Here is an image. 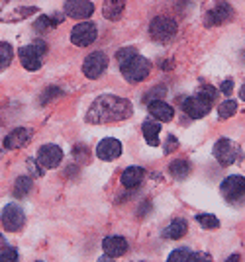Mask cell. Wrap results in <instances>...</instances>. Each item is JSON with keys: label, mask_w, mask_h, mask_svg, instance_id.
<instances>
[{"label": "cell", "mask_w": 245, "mask_h": 262, "mask_svg": "<svg viewBox=\"0 0 245 262\" xmlns=\"http://www.w3.org/2000/svg\"><path fill=\"white\" fill-rule=\"evenodd\" d=\"M135 55H139V53H137V49L130 45V47H122V49H118V51H116V59H118V63L122 65V63L130 61V59H132V57H135Z\"/></svg>", "instance_id": "cell-32"}, {"label": "cell", "mask_w": 245, "mask_h": 262, "mask_svg": "<svg viewBox=\"0 0 245 262\" xmlns=\"http://www.w3.org/2000/svg\"><path fill=\"white\" fill-rule=\"evenodd\" d=\"M232 90H234V80H232V78H226L222 84H220V92H223L226 96H230Z\"/></svg>", "instance_id": "cell-36"}, {"label": "cell", "mask_w": 245, "mask_h": 262, "mask_svg": "<svg viewBox=\"0 0 245 262\" xmlns=\"http://www.w3.org/2000/svg\"><path fill=\"white\" fill-rule=\"evenodd\" d=\"M47 43H45L44 39H37L34 41L32 45H26L22 47L20 51H18V57H20V63L26 71H30V73H35V71H39L42 65H44V55L47 53Z\"/></svg>", "instance_id": "cell-2"}, {"label": "cell", "mask_w": 245, "mask_h": 262, "mask_svg": "<svg viewBox=\"0 0 245 262\" xmlns=\"http://www.w3.org/2000/svg\"><path fill=\"white\" fill-rule=\"evenodd\" d=\"M28 168H30V172L34 176L44 174V168H39V166H37V161H34V159H28Z\"/></svg>", "instance_id": "cell-37"}, {"label": "cell", "mask_w": 245, "mask_h": 262, "mask_svg": "<svg viewBox=\"0 0 245 262\" xmlns=\"http://www.w3.org/2000/svg\"><path fill=\"white\" fill-rule=\"evenodd\" d=\"M190 254H192L190 249H187V247H178V249H175V251L167 256V262H189Z\"/></svg>", "instance_id": "cell-28"}, {"label": "cell", "mask_w": 245, "mask_h": 262, "mask_svg": "<svg viewBox=\"0 0 245 262\" xmlns=\"http://www.w3.org/2000/svg\"><path fill=\"white\" fill-rule=\"evenodd\" d=\"M212 108V102L206 98H202V96H190V98H185L182 100V112L192 118V120H200L204 118Z\"/></svg>", "instance_id": "cell-11"}, {"label": "cell", "mask_w": 245, "mask_h": 262, "mask_svg": "<svg viewBox=\"0 0 245 262\" xmlns=\"http://www.w3.org/2000/svg\"><path fill=\"white\" fill-rule=\"evenodd\" d=\"M237 112V102L235 100H223L218 108V118L220 120H230L232 116H235Z\"/></svg>", "instance_id": "cell-26"}, {"label": "cell", "mask_w": 245, "mask_h": 262, "mask_svg": "<svg viewBox=\"0 0 245 262\" xmlns=\"http://www.w3.org/2000/svg\"><path fill=\"white\" fill-rule=\"evenodd\" d=\"M102 251L106 256L110 258H118V256H124L126 251H128V241L120 237V235H114V237H106L102 241Z\"/></svg>", "instance_id": "cell-15"}, {"label": "cell", "mask_w": 245, "mask_h": 262, "mask_svg": "<svg viewBox=\"0 0 245 262\" xmlns=\"http://www.w3.org/2000/svg\"><path fill=\"white\" fill-rule=\"evenodd\" d=\"M63 12L73 20H87L94 12V4H92V0H67L63 6Z\"/></svg>", "instance_id": "cell-13"}, {"label": "cell", "mask_w": 245, "mask_h": 262, "mask_svg": "<svg viewBox=\"0 0 245 262\" xmlns=\"http://www.w3.org/2000/svg\"><path fill=\"white\" fill-rule=\"evenodd\" d=\"M61 20V16H39L34 22V30L37 33H47L49 30H53Z\"/></svg>", "instance_id": "cell-23"}, {"label": "cell", "mask_w": 245, "mask_h": 262, "mask_svg": "<svg viewBox=\"0 0 245 262\" xmlns=\"http://www.w3.org/2000/svg\"><path fill=\"white\" fill-rule=\"evenodd\" d=\"M0 223H2L4 229L10 231V233L22 231V227L26 225V213H24V209L18 204H8L0 213Z\"/></svg>", "instance_id": "cell-7"}, {"label": "cell", "mask_w": 245, "mask_h": 262, "mask_svg": "<svg viewBox=\"0 0 245 262\" xmlns=\"http://www.w3.org/2000/svg\"><path fill=\"white\" fill-rule=\"evenodd\" d=\"M124 8H126V0H104L102 12H104V18L108 20H120Z\"/></svg>", "instance_id": "cell-19"}, {"label": "cell", "mask_w": 245, "mask_h": 262, "mask_svg": "<svg viewBox=\"0 0 245 262\" xmlns=\"http://www.w3.org/2000/svg\"><path fill=\"white\" fill-rule=\"evenodd\" d=\"M178 147V141H177V137H173V135H169L167 137V143H165V153H171V151H175Z\"/></svg>", "instance_id": "cell-38"}, {"label": "cell", "mask_w": 245, "mask_h": 262, "mask_svg": "<svg viewBox=\"0 0 245 262\" xmlns=\"http://www.w3.org/2000/svg\"><path fill=\"white\" fill-rule=\"evenodd\" d=\"M132 114H134V106L130 100L104 94L90 104L85 120L89 123L100 125V123H114V121L128 120V118H132Z\"/></svg>", "instance_id": "cell-1"}, {"label": "cell", "mask_w": 245, "mask_h": 262, "mask_svg": "<svg viewBox=\"0 0 245 262\" xmlns=\"http://www.w3.org/2000/svg\"><path fill=\"white\" fill-rule=\"evenodd\" d=\"M106 67H108V57L104 51H94V53H90L87 59H85V63H83V75L90 80H94V78L102 77V73L106 71Z\"/></svg>", "instance_id": "cell-9"}, {"label": "cell", "mask_w": 245, "mask_h": 262, "mask_svg": "<svg viewBox=\"0 0 245 262\" xmlns=\"http://www.w3.org/2000/svg\"><path fill=\"white\" fill-rule=\"evenodd\" d=\"M147 110H149V114H151V116L155 118V121H159V123H165V121H171L175 118V108L169 106L167 102H163V100H155V102L147 104Z\"/></svg>", "instance_id": "cell-17"}, {"label": "cell", "mask_w": 245, "mask_h": 262, "mask_svg": "<svg viewBox=\"0 0 245 262\" xmlns=\"http://www.w3.org/2000/svg\"><path fill=\"white\" fill-rule=\"evenodd\" d=\"M122 155V143L114 137H106L96 145V157L102 161H114Z\"/></svg>", "instance_id": "cell-14"}, {"label": "cell", "mask_w": 245, "mask_h": 262, "mask_svg": "<svg viewBox=\"0 0 245 262\" xmlns=\"http://www.w3.org/2000/svg\"><path fill=\"white\" fill-rule=\"evenodd\" d=\"M149 33L155 41L165 43L171 37L177 35V22L173 18H167V16H157L149 24Z\"/></svg>", "instance_id": "cell-6"}, {"label": "cell", "mask_w": 245, "mask_h": 262, "mask_svg": "<svg viewBox=\"0 0 245 262\" xmlns=\"http://www.w3.org/2000/svg\"><path fill=\"white\" fill-rule=\"evenodd\" d=\"M12 59H14V49H12V45L0 41V71L8 69L12 63Z\"/></svg>", "instance_id": "cell-25"}, {"label": "cell", "mask_w": 245, "mask_h": 262, "mask_svg": "<svg viewBox=\"0 0 245 262\" xmlns=\"http://www.w3.org/2000/svg\"><path fill=\"white\" fill-rule=\"evenodd\" d=\"M226 262H241V256H239V254H230Z\"/></svg>", "instance_id": "cell-39"}, {"label": "cell", "mask_w": 245, "mask_h": 262, "mask_svg": "<svg viewBox=\"0 0 245 262\" xmlns=\"http://www.w3.org/2000/svg\"><path fill=\"white\" fill-rule=\"evenodd\" d=\"M198 96H202V98L206 100H216L218 98V94H220V90H216V88H212L210 84H202L200 88H198V92H196Z\"/></svg>", "instance_id": "cell-33"}, {"label": "cell", "mask_w": 245, "mask_h": 262, "mask_svg": "<svg viewBox=\"0 0 245 262\" xmlns=\"http://www.w3.org/2000/svg\"><path fill=\"white\" fill-rule=\"evenodd\" d=\"M220 194L230 204H241L245 200V176L232 174L223 178V182L220 184Z\"/></svg>", "instance_id": "cell-4"}, {"label": "cell", "mask_w": 245, "mask_h": 262, "mask_svg": "<svg viewBox=\"0 0 245 262\" xmlns=\"http://www.w3.org/2000/svg\"><path fill=\"white\" fill-rule=\"evenodd\" d=\"M73 155H75V159H77L78 163H87L89 161V147L87 145H75V149H73Z\"/></svg>", "instance_id": "cell-34"}, {"label": "cell", "mask_w": 245, "mask_h": 262, "mask_svg": "<svg viewBox=\"0 0 245 262\" xmlns=\"http://www.w3.org/2000/svg\"><path fill=\"white\" fill-rule=\"evenodd\" d=\"M63 94H65V92H63L59 86H49L47 90H44V94H42L39 102H42V104H47V102H53V100L61 98Z\"/></svg>", "instance_id": "cell-29"}, {"label": "cell", "mask_w": 245, "mask_h": 262, "mask_svg": "<svg viewBox=\"0 0 245 262\" xmlns=\"http://www.w3.org/2000/svg\"><path fill=\"white\" fill-rule=\"evenodd\" d=\"M98 37V28L94 22H78L71 30V41L77 47H89Z\"/></svg>", "instance_id": "cell-8"}, {"label": "cell", "mask_w": 245, "mask_h": 262, "mask_svg": "<svg viewBox=\"0 0 245 262\" xmlns=\"http://www.w3.org/2000/svg\"><path fill=\"white\" fill-rule=\"evenodd\" d=\"M239 100H245V84L241 86V90H239Z\"/></svg>", "instance_id": "cell-41"}, {"label": "cell", "mask_w": 245, "mask_h": 262, "mask_svg": "<svg viewBox=\"0 0 245 262\" xmlns=\"http://www.w3.org/2000/svg\"><path fill=\"white\" fill-rule=\"evenodd\" d=\"M243 59H245V51H243Z\"/></svg>", "instance_id": "cell-42"}, {"label": "cell", "mask_w": 245, "mask_h": 262, "mask_svg": "<svg viewBox=\"0 0 245 262\" xmlns=\"http://www.w3.org/2000/svg\"><path fill=\"white\" fill-rule=\"evenodd\" d=\"M190 170H192V166H190V163L185 161V159H177V161H173L171 166H169V172L175 176L177 180H185V178L190 174Z\"/></svg>", "instance_id": "cell-22"}, {"label": "cell", "mask_w": 245, "mask_h": 262, "mask_svg": "<svg viewBox=\"0 0 245 262\" xmlns=\"http://www.w3.org/2000/svg\"><path fill=\"white\" fill-rule=\"evenodd\" d=\"M120 69H122V77L126 78L128 82L135 84V82H141V80H145V78L149 77V73H151V63H149L145 57H141V55H135L130 61L122 63Z\"/></svg>", "instance_id": "cell-3"}, {"label": "cell", "mask_w": 245, "mask_h": 262, "mask_svg": "<svg viewBox=\"0 0 245 262\" xmlns=\"http://www.w3.org/2000/svg\"><path fill=\"white\" fill-rule=\"evenodd\" d=\"M189 262H212V256L208 252H194L190 254Z\"/></svg>", "instance_id": "cell-35"}, {"label": "cell", "mask_w": 245, "mask_h": 262, "mask_svg": "<svg viewBox=\"0 0 245 262\" xmlns=\"http://www.w3.org/2000/svg\"><path fill=\"white\" fill-rule=\"evenodd\" d=\"M234 18V8L230 6V2H226V0H220L212 10L206 12V16H204V24L212 28V26H220V24H226L230 22Z\"/></svg>", "instance_id": "cell-10"}, {"label": "cell", "mask_w": 245, "mask_h": 262, "mask_svg": "<svg viewBox=\"0 0 245 262\" xmlns=\"http://www.w3.org/2000/svg\"><path fill=\"white\" fill-rule=\"evenodd\" d=\"M0 262H20V254L14 247H4L0 249Z\"/></svg>", "instance_id": "cell-31"}, {"label": "cell", "mask_w": 245, "mask_h": 262, "mask_svg": "<svg viewBox=\"0 0 245 262\" xmlns=\"http://www.w3.org/2000/svg\"><path fill=\"white\" fill-rule=\"evenodd\" d=\"M30 139H32V129H28V127H16V129H12L10 133L4 137V147L14 151V149L24 147Z\"/></svg>", "instance_id": "cell-16"}, {"label": "cell", "mask_w": 245, "mask_h": 262, "mask_svg": "<svg viewBox=\"0 0 245 262\" xmlns=\"http://www.w3.org/2000/svg\"><path fill=\"white\" fill-rule=\"evenodd\" d=\"M187 231H189V221L187 219H173L171 223H169V227L165 229V237L167 239H182L185 235H187Z\"/></svg>", "instance_id": "cell-20"}, {"label": "cell", "mask_w": 245, "mask_h": 262, "mask_svg": "<svg viewBox=\"0 0 245 262\" xmlns=\"http://www.w3.org/2000/svg\"><path fill=\"white\" fill-rule=\"evenodd\" d=\"M141 131H144V137L145 141L149 143L151 147H157L159 145V133H161V123L155 120H149L145 121L141 125Z\"/></svg>", "instance_id": "cell-21"}, {"label": "cell", "mask_w": 245, "mask_h": 262, "mask_svg": "<svg viewBox=\"0 0 245 262\" xmlns=\"http://www.w3.org/2000/svg\"><path fill=\"white\" fill-rule=\"evenodd\" d=\"M32 178L30 176H18L16 178V184H14V196L16 198H26L30 192H32Z\"/></svg>", "instance_id": "cell-24"}, {"label": "cell", "mask_w": 245, "mask_h": 262, "mask_svg": "<svg viewBox=\"0 0 245 262\" xmlns=\"http://www.w3.org/2000/svg\"><path fill=\"white\" fill-rule=\"evenodd\" d=\"M214 159L220 164H223V166H230V164H235L237 161H241L243 153L232 139L223 137V139H218L216 145H214Z\"/></svg>", "instance_id": "cell-5"}, {"label": "cell", "mask_w": 245, "mask_h": 262, "mask_svg": "<svg viewBox=\"0 0 245 262\" xmlns=\"http://www.w3.org/2000/svg\"><path fill=\"white\" fill-rule=\"evenodd\" d=\"M145 178V170L141 168V166H128L126 170L122 172V184L126 186V188H137V186L144 182Z\"/></svg>", "instance_id": "cell-18"}, {"label": "cell", "mask_w": 245, "mask_h": 262, "mask_svg": "<svg viewBox=\"0 0 245 262\" xmlns=\"http://www.w3.org/2000/svg\"><path fill=\"white\" fill-rule=\"evenodd\" d=\"M63 161V151L61 147H57L53 143L44 145L39 151H37V164H42V168H57Z\"/></svg>", "instance_id": "cell-12"}, {"label": "cell", "mask_w": 245, "mask_h": 262, "mask_svg": "<svg viewBox=\"0 0 245 262\" xmlns=\"http://www.w3.org/2000/svg\"><path fill=\"white\" fill-rule=\"evenodd\" d=\"M165 92H167V88L163 86V84H161V86H153L144 96V102H145V104H151V102H155V100H163Z\"/></svg>", "instance_id": "cell-30"}, {"label": "cell", "mask_w": 245, "mask_h": 262, "mask_svg": "<svg viewBox=\"0 0 245 262\" xmlns=\"http://www.w3.org/2000/svg\"><path fill=\"white\" fill-rule=\"evenodd\" d=\"M96 262H114V258H110V256H106V254H104V256H100Z\"/></svg>", "instance_id": "cell-40"}, {"label": "cell", "mask_w": 245, "mask_h": 262, "mask_svg": "<svg viewBox=\"0 0 245 262\" xmlns=\"http://www.w3.org/2000/svg\"><path fill=\"white\" fill-rule=\"evenodd\" d=\"M196 221L200 223L204 229H218L220 227V219L212 213H198L196 215Z\"/></svg>", "instance_id": "cell-27"}]
</instances>
